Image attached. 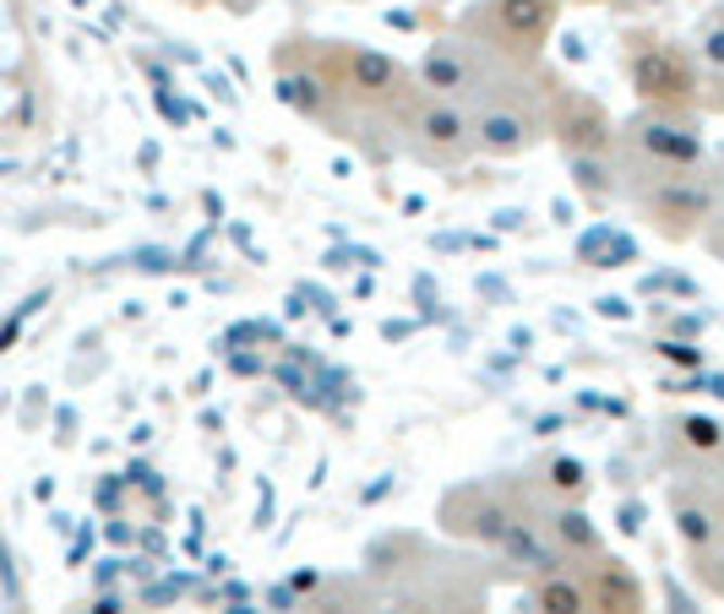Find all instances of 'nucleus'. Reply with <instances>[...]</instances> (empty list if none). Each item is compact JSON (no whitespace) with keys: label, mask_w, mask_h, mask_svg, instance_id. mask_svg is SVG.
I'll use <instances>...</instances> for the list:
<instances>
[{"label":"nucleus","mask_w":724,"mask_h":614,"mask_svg":"<svg viewBox=\"0 0 724 614\" xmlns=\"http://www.w3.org/2000/svg\"><path fill=\"white\" fill-rule=\"evenodd\" d=\"M615 175H621V191L637 202V213L648 218L653 234L691 240L713 223L719 186L702 169H648V164H632V158L615 153Z\"/></svg>","instance_id":"f257e3e1"},{"label":"nucleus","mask_w":724,"mask_h":614,"mask_svg":"<svg viewBox=\"0 0 724 614\" xmlns=\"http://www.w3.org/2000/svg\"><path fill=\"white\" fill-rule=\"evenodd\" d=\"M626 82L648 110H697L702 104V66L686 44L659 34L626 39Z\"/></svg>","instance_id":"f03ea898"},{"label":"nucleus","mask_w":724,"mask_h":614,"mask_svg":"<svg viewBox=\"0 0 724 614\" xmlns=\"http://www.w3.org/2000/svg\"><path fill=\"white\" fill-rule=\"evenodd\" d=\"M398 120V137H404V153H415L420 164L431 169H458L463 158H474V120L463 104L453 99H436L415 82V93L393 110Z\"/></svg>","instance_id":"7ed1b4c3"},{"label":"nucleus","mask_w":724,"mask_h":614,"mask_svg":"<svg viewBox=\"0 0 724 614\" xmlns=\"http://www.w3.org/2000/svg\"><path fill=\"white\" fill-rule=\"evenodd\" d=\"M561 23V0H480L463 12V39L485 44L501 61H534Z\"/></svg>","instance_id":"20e7f679"},{"label":"nucleus","mask_w":724,"mask_h":614,"mask_svg":"<svg viewBox=\"0 0 724 614\" xmlns=\"http://www.w3.org/2000/svg\"><path fill=\"white\" fill-rule=\"evenodd\" d=\"M615 153L648 169H702V126L697 110H637L626 126H615Z\"/></svg>","instance_id":"39448f33"},{"label":"nucleus","mask_w":724,"mask_h":614,"mask_svg":"<svg viewBox=\"0 0 724 614\" xmlns=\"http://www.w3.org/2000/svg\"><path fill=\"white\" fill-rule=\"evenodd\" d=\"M539 516V506L523 495V489H496V484H463V489H447L442 495V527L453 538H469V543H485V549H507L512 533Z\"/></svg>","instance_id":"423d86ee"},{"label":"nucleus","mask_w":724,"mask_h":614,"mask_svg":"<svg viewBox=\"0 0 724 614\" xmlns=\"http://www.w3.org/2000/svg\"><path fill=\"white\" fill-rule=\"evenodd\" d=\"M272 93H278V104H283L289 115H300V120H316V126H332V131H343V120H348V104L338 99L332 72H327V44L283 39Z\"/></svg>","instance_id":"0eeeda50"},{"label":"nucleus","mask_w":724,"mask_h":614,"mask_svg":"<svg viewBox=\"0 0 724 614\" xmlns=\"http://www.w3.org/2000/svg\"><path fill=\"white\" fill-rule=\"evenodd\" d=\"M327 72L348 110H398L415 93V77L393 55L366 44H327Z\"/></svg>","instance_id":"6e6552de"},{"label":"nucleus","mask_w":724,"mask_h":614,"mask_svg":"<svg viewBox=\"0 0 724 614\" xmlns=\"http://www.w3.org/2000/svg\"><path fill=\"white\" fill-rule=\"evenodd\" d=\"M496 61H501V55H491L485 44H474V39H463V34H458V39H442V44H431V55L420 61L415 82H420L425 93H436V99L474 104V99H480V88L491 82Z\"/></svg>","instance_id":"1a4fd4ad"},{"label":"nucleus","mask_w":724,"mask_h":614,"mask_svg":"<svg viewBox=\"0 0 724 614\" xmlns=\"http://www.w3.org/2000/svg\"><path fill=\"white\" fill-rule=\"evenodd\" d=\"M545 131L556 137L561 153H599V158L615 153V120L605 115V104L561 82L545 99Z\"/></svg>","instance_id":"9d476101"},{"label":"nucleus","mask_w":724,"mask_h":614,"mask_svg":"<svg viewBox=\"0 0 724 614\" xmlns=\"http://www.w3.org/2000/svg\"><path fill=\"white\" fill-rule=\"evenodd\" d=\"M670 522H675V538H681L686 554L713 549L724 538V500H719V489H708L702 478H675L670 484Z\"/></svg>","instance_id":"9b49d317"},{"label":"nucleus","mask_w":724,"mask_h":614,"mask_svg":"<svg viewBox=\"0 0 724 614\" xmlns=\"http://www.w3.org/2000/svg\"><path fill=\"white\" fill-rule=\"evenodd\" d=\"M583 581H588V614H643V581L621 554L599 549L588 560Z\"/></svg>","instance_id":"f8f14e48"},{"label":"nucleus","mask_w":724,"mask_h":614,"mask_svg":"<svg viewBox=\"0 0 724 614\" xmlns=\"http://www.w3.org/2000/svg\"><path fill=\"white\" fill-rule=\"evenodd\" d=\"M431 549L420 543V538H409V533H388V538H377L371 549H366V576L371 581H388V587H398V581H409V576H420Z\"/></svg>","instance_id":"ddd939ff"},{"label":"nucleus","mask_w":724,"mask_h":614,"mask_svg":"<svg viewBox=\"0 0 724 614\" xmlns=\"http://www.w3.org/2000/svg\"><path fill=\"white\" fill-rule=\"evenodd\" d=\"M545 533H550L561 560H594L605 549V538H599V527H594V516L583 506H550L545 511Z\"/></svg>","instance_id":"4468645a"},{"label":"nucleus","mask_w":724,"mask_h":614,"mask_svg":"<svg viewBox=\"0 0 724 614\" xmlns=\"http://www.w3.org/2000/svg\"><path fill=\"white\" fill-rule=\"evenodd\" d=\"M539 495H550V506H583L594 495V473L583 457L572 451H550L539 462Z\"/></svg>","instance_id":"2eb2a0df"},{"label":"nucleus","mask_w":724,"mask_h":614,"mask_svg":"<svg viewBox=\"0 0 724 614\" xmlns=\"http://www.w3.org/2000/svg\"><path fill=\"white\" fill-rule=\"evenodd\" d=\"M664 430L681 446V457H691L697 468L724 462V419H713V413H675Z\"/></svg>","instance_id":"dca6fc26"},{"label":"nucleus","mask_w":724,"mask_h":614,"mask_svg":"<svg viewBox=\"0 0 724 614\" xmlns=\"http://www.w3.org/2000/svg\"><path fill=\"white\" fill-rule=\"evenodd\" d=\"M534 614H588V581L572 571H539L534 581Z\"/></svg>","instance_id":"f3484780"},{"label":"nucleus","mask_w":724,"mask_h":614,"mask_svg":"<svg viewBox=\"0 0 724 614\" xmlns=\"http://www.w3.org/2000/svg\"><path fill=\"white\" fill-rule=\"evenodd\" d=\"M567 169H572V186H577L594 207H605V202H615V196H621L615 153H610V158H599V153H567Z\"/></svg>","instance_id":"a211bd4d"},{"label":"nucleus","mask_w":724,"mask_h":614,"mask_svg":"<svg viewBox=\"0 0 724 614\" xmlns=\"http://www.w3.org/2000/svg\"><path fill=\"white\" fill-rule=\"evenodd\" d=\"M300 614H377V598L366 592V581L338 576V581H327Z\"/></svg>","instance_id":"6ab92c4d"},{"label":"nucleus","mask_w":724,"mask_h":614,"mask_svg":"<svg viewBox=\"0 0 724 614\" xmlns=\"http://www.w3.org/2000/svg\"><path fill=\"white\" fill-rule=\"evenodd\" d=\"M691 55H697L702 72H724V7L702 17V28L691 39Z\"/></svg>","instance_id":"aec40b11"},{"label":"nucleus","mask_w":724,"mask_h":614,"mask_svg":"<svg viewBox=\"0 0 724 614\" xmlns=\"http://www.w3.org/2000/svg\"><path fill=\"white\" fill-rule=\"evenodd\" d=\"M691 571H697L702 587H713V592L724 598V538H719L713 549H697V554H691Z\"/></svg>","instance_id":"412c9836"},{"label":"nucleus","mask_w":724,"mask_h":614,"mask_svg":"<svg viewBox=\"0 0 724 614\" xmlns=\"http://www.w3.org/2000/svg\"><path fill=\"white\" fill-rule=\"evenodd\" d=\"M659 354L670 364H681V370H702V348L697 343H659Z\"/></svg>","instance_id":"4be33fe9"},{"label":"nucleus","mask_w":724,"mask_h":614,"mask_svg":"<svg viewBox=\"0 0 724 614\" xmlns=\"http://www.w3.org/2000/svg\"><path fill=\"white\" fill-rule=\"evenodd\" d=\"M702 110L724 115V72H702Z\"/></svg>","instance_id":"5701e85b"},{"label":"nucleus","mask_w":724,"mask_h":614,"mask_svg":"<svg viewBox=\"0 0 724 614\" xmlns=\"http://www.w3.org/2000/svg\"><path fill=\"white\" fill-rule=\"evenodd\" d=\"M621 527L637 533V527H643V506H621Z\"/></svg>","instance_id":"b1692460"},{"label":"nucleus","mask_w":724,"mask_h":614,"mask_svg":"<svg viewBox=\"0 0 724 614\" xmlns=\"http://www.w3.org/2000/svg\"><path fill=\"white\" fill-rule=\"evenodd\" d=\"M610 7H621V12H653V7H664V0H610Z\"/></svg>","instance_id":"393cba45"},{"label":"nucleus","mask_w":724,"mask_h":614,"mask_svg":"<svg viewBox=\"0 0 724 614\" xmlns=\"http://www.w3.org/2000/svg\"><path fill=\"white\" fill-rule=\"evenodd\" d=\"M670 614H697V603H691V598H681V592L670 587Z\"/></svg>","instance_id":"a878e982"},{"label":"nucleus","mask_w":724,"mask_h":614,"mask_svg":"<svg viewBox=\"0 0 724 614\" xmlns=\"http://www.w3.org/2000/svg\"><path fill=\"white\" fill-rule=\"evenodd\" d=\"M224 7H229V12H251V7H256V0H224Z\"/></svg>","instance_id":"bb28decb"},{"label":"nucleus","mask_w":724,"mask_h":614,"mask_svg":"<svg viewBox=\"0 0 724 614\" xmlns=\"http://www.w3.org/2000/svg\"><path fill=\"white\" fill-rule=\"evenodd\" d=\"M588 7H594V0H588ZM599 7H610V0H599Z\"/></svg>","instance_id":"cd10ccee"},{"label":"nucleus","mask_w":724,"mask_h":614,"mask_svg":"<svg viewBox=\"0 0 724 614\" xmlns=\"http://www.w3.org/2000/svg\"><path fill=\"white\" fill-rule=\"evenodd\" d=\"M719 175H724V169H719ZM719 191H724V180H719Z\"/></svg>","instance_id":"c85d7f7f"}]
</instances>
